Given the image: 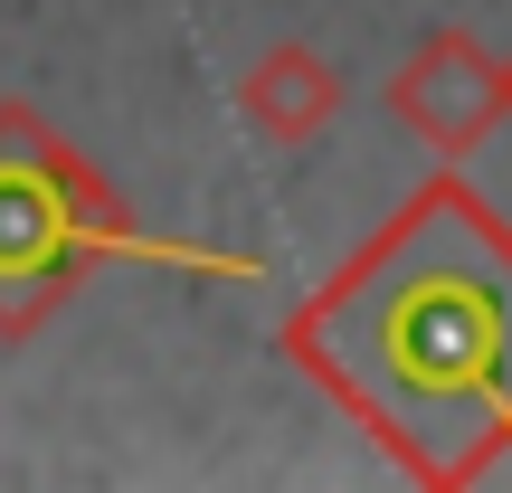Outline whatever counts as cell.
<instances>
[{
    "label": "cell",
    "instance_id": "obj_1",
    "mask_svg": "<svg viewBox=\"0 0 512 493\" xmlns=\"http://www.w3.org/2000/svg\"><path fill=\"white\" fill-rule=\"evenodd\" d=\"M332 361L408 427H494L512 418V266L503 256L418 247L342 313Z\"/></svg>",
    "mask_w": 512,
    "mask_h": 493
}]
</instances>
